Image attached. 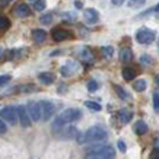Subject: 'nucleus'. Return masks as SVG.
Returning a JSON list of instances; mask_svg holds the SVG:
<instances>
[{
	"label": "nucleus",
	"mask_w": 159,
	"mask_h": 159,
	"mask_svg": "<svg viewBox=\"0 0 159 159\" xmlns=\"http://www.w3.org/2000/svg\"><path fill=\"white\" fill-rule=\"evenodd\" d=\"M13 13L16 15L18 18H28L29 15H31V9H29L28 5H25V3H19V5L13 9Z\"/></svg>",
	"instance_id": "obj_12"
},
{
	"label": "nucleus",
	"mask_w": 159,
	"mask_h": 159,
	"mask_svg": "<svg viewBox=\"0 0 159 159\" xmlns=\"http://www.w3.org/2000/svg\"><path fill=\"white\" fill-rule=\"evenodd\" d=\"M108 134H107V131L99 127V125H93L91 129H88L85 133H79L77 136V143L79 145H91V143H99V142H104L107 140Z\"/></svg>",
	"instance_id": "obj_1"
},
{
	"label": "nucleus",
	"mask_w": 159,
	"mask_h": 159,
	"mask_svg": "<svg viewBox=\"0 0 159 159\" xmlns=\"http://www.w3.org/2000/svg\"><path fill=\"white\" fill-rule=\"evenodd\" d=\"M158 47H159V38H158Z\"/></svg>",
	"instance_id": "obj_42"
},
{
	"label": "nucleus",
	"mask_w": 159,
	"mask_h": 159,
	"mask_svg": "<svg viewBox=\"0 0 159 159\" xmlns=\"http://www.w3.org/2000/svg\"><path fill=\"white\" fill-rule=\"evenodd\" d=\"M76 7H79V9H80V7H82V3H80V2H76Z\"/></svg>",
	"instance_id": "obj_39"
},
{
	"label": "nucleus",
	"mask_w": 159,
	"mask_h": 159,
	"mask_svg": "<svg viewBox=\"0 0 159 159\" xmlns=\"http://www.w3.org/2000/svg\"><path fill=\"white\" fill-rule=\"evenodd\" d=\"M63 16H66V19H69V20H76V15H72V13H64Z\"/></svg>",
	"instance_id": "obj_35"
},
{
	"label": "nucleus",
	"mask_w": 159,
	"mask_h": 159,
	"mask_svg": "<svg viewBox=\"0 0 159 159\" xmlns=\"http://www.w3.org/2000/svg\"><path fill=\"white\" fill-rule=\"evenodd\" d=\"M117 146H118V150H120L121 153H125V152H127V146H125L124 140H118V142H117Z\"/></svg>",
	"instance_id": "obj_30"
},
{
	"label": "nucleus",
	"mask_w": 159,
	"mask_h": 159,
	"mask_svg": "<svg viewBox=\"0 0 159 159\" xmlns=\"http://www.w3.org/2000/svg\"><path fill=\"white\" fill-rule=\"evenodd\" d=\"M98 88H99V85H98L97 80H89L88 82V91L89 92H95Z\"/></svg>",
	"instance_id": "obj_28"
},
{
	"label": "nucleus",
	"mask_w": 159,
	"mask_h": 159,
	"mask_svg": "<svg viewBox=\"0 0 159 159\" xmlns=\"http://www.w3.org/2000/svg\"><path fill=\"white\" fill-rule=\"evenodd\" d=\"M0 117L5 121L10 123V124H16L18 123V112H16V107H5L0 111Z\"/></svg>",
	"instance_id": "obj_5"
},
{
	"label": "nucleus",
	"mask_w": 159,
	"mask_h": 159,
	"mask_svg": "<svg viewBox=\"0 0 159 159\" xmlns=\"http://www.w3.org/2000/svg\"><path fill=\"white\" fill-rule=\"evenodd\" d=\"M83 18L88 24H97L99 20V13L95 9H85L83 10Z\"/></svg>",
	"instance_id": "obj_11"
},
{
	"label": "nucleus",
	"mask_w": 159,
	"mask_h": 159,
	"mask_svg": "<svg viewBox=\"0 0 159 159\" xmlns=\"http://www.w3.org/2000/svg\"><path fill=\"white\" fill-rule=\"evenodd\" d=\"M120 60L124 63H129L133 60V51H131V48H129V47H123L120 51Z\"/></svg>",
	"instance_id": "obj_15"
},
{
	"label": "nucleus",
	"mask_w": 159,
	"mask_h": 159,
	"mask_svg": "<svg viewBox=\"0 0 159 159\" xmlns=\"http://www.w3.org/2000/svg\"><path fill=\"white\" fill-rule=\"evenodd\" d=\"M56 131H57L58 134H63L61 136L63 139H76L77 136H79V130L75 129V127H67V129L61 127V129H58Z\"/></svg>",
	"instance_id": "obj_10"
},
{
	"label": "nucleus",
	"mask_w": 159,
	"mask_h": 159,
	"mask_svg": "<svg viewBox=\"0 0 159 159\" xmlns=\"http://www.w3.org/2000/svg\"><path fill=\"white\" fill-rule=\"evenodd\" d=\"M136 39H137V43H140V44H150L155 41V32L149 28H142L137 31Z\"/></svg>",
	"instance_id": "obj_4"
},
{
	"label": "nucleus",
	"mask_w": 159,
	"mask_h": 159,
	"mask_svg": "<svg viewBox=\"0 0 159 159\" xmlns=\"http://www.w3.org/2000/svg\"><path fill=\"white\" fill-rule=\"evenodd\" d=\"M12 0H0V6H6L7 3H10Z\"/></svg>",
	"instance_id": "obj_36"
},
{
	"label": "nucleus",
	"mask_w": 159,
	"mask_h": 159,
	"mask_svg": "<svg viewBox=\"0 0 159 159\" xmlns=\"http://www.w3.org/2000/svg\"><path fill=\"white\" fill-rule=\"evenodd\" d=\"M32 38L35 43H44L47 39V32L44 29H34L32 31Z\"/></svg>",
	"instance_id": "obj_17"
},
{
	"label": "nucleus",
	"mask_w": 159,
	"mask_h": 159,
	"mask_svg": "<svg viewBox=\"0 0 159 159\" xmlns=\"http://www.w3.org/2000/svg\"><path fill=\"white\" fill-rule=\"evenodd\" d=\"M10 80V76L9 75H2L0 76V86H3V85H6V83Z\"/></svg>",
	"instance_id": "obj_32"
},
{
	"label": "nucleus",
	"mask_w": 159,
	"mask_h": 159,
	"mask_svg": "<svg viewBox=\"0 0 159 159\" xmlns=\"http://www.w3.org/2000/svg\"><path fill=\"white\" fill-rule=\"evenodd\" d=\"M114 91H116V93L118 95L120 99H127V98H129V93H127L121 86H118V85H114Z\"/></svg>",
	"instance_id": "obj_22"
},
{
	"label": "nucleus",
	"mask_w": 159,
	"mask_h": 159,
	"mask_svg": "<svg viewBox=\"0 0 159 159\" xmlns=\"http://www.w3.org/2000/svg\"><path fill=\"white\" fill-rule=\"evenodd\" d=\"M45 6H47V3H45V0H35L34 3V9L38 10V12H41V10L45 9Z\"/></svg>",
	"instance_id": "obj_27"
},
{
	"label": "nucleus",
	"mask_w": 159,
	"mask_h": 159,
	"mask_svg": "<svg viewBox=\"0 0 159 159\" xmlns=\"http://www.w3.org/2000/svg\"><path fill=\"white\" fill-rule=\"evenodd\" d=\"M51 37L56 43H61V41H66V39L72 38L73 35L72 32L69 31V29H64V28H56L53 29V32H51Z\"/></svg>",
	"instance_id": "obj_7"
},
{
	"label": "nucleus",
	"mask_w": 159,
	"mask_h": 159,
	"mask_svg": "<svg viewBox=\"0 0 159 159\" xmlns=\"http://www.w3.org/2000/svg\"><path fill=\"white\" fill-rule=\"evenodd\" d=\"M79 56H80V60L85 63H92L95 60V56H93V53H92L89 48H83Z\"/></svg>",
	"instance_id": "obj_18"
},
{
	"label": "nucleus",
	"mask_w": 159,
	"mask_h": 159,
	"mask_svg": "<svg viewBox=\"0 0 159 159\" xmlns=\"http://www.w3.org/2000/svg\"><path fill=\"white\" fill-rule=\"evenodd\" d=\"M16 112H18V120H19L22 127H29L31 125V117L28 114V110L24 105L16 107Z\"/></svg>",
	"instance_id": "obj_9"
},
{
	"label": "nucleus",
	"mask_w": 159,
	"mask_h": 159,
	"mask_svg": "<svg viewBox=\"0 0 159 159\" xmlns=\"http://www.w3.org/2000/svg\"><path fill=\"white\" fill-rule=\"evenodd\" d=\"M34 2H35V0H34Z\"/></svg>",
	"instance_id": "obj_43"
},
{
	"label": "nucleus",
	"mask_w": 159,
	"mask_h": 159,
	"mask_svg": "<svg viewBox=\"0 0 159 159\" xmlns=\"http://www.w3.org/2000/svg\"><path fill=\"white\" fill-rule=\"evenodd\" d=\"M123 2H124V0H112V3H114V5H121Z\"/></svg>",
	"instance_id": "obj_37"
},
{
	"label": "nucleus",
	"mask_w": 159,
	"mask_h": 159,
	"mask_svg": "<svg viewBox=\"0 0 159 159\" xmlns=\"http://www.w3.org/2000/svg\"><path fill=\"white\" fill-rule=\"evenodd\" d=\"M155 83L159 86V75H156V77H155Z\"/></svg>",
	"instance_id": "obj_38"
},
{
	"label": "nucleus",
	"mask_w": 159,
	"mask_h": 159,
	"mask_svg": "<svg viewBox=\"0 0 159 159\" xmlns=\"http://www.w3.org/2000/svg\"><path fill=\"white\" fill-rule=\"evenodd\" d=\"M133 88H134L136 92H143L148 88V82H146L145 79H137V80H134V83H133Z\"/></svg>",
	"instance_id": "obj_20"
},
{
	"label": "nucleus",
	"mask_w": 159,
	"mask_h": 159,
	"mask_svg": "<svg viewBox=\"0 0 159 159\" xmlns=\"http://www.w3.org/2000/svg\"><path fill=\"white\" fill-rule=\"evenodd\" d=\"M131 118H133V114H131V111L129 110H121L118 111V120H120V123H123V124H127V123H130Z\"/></svg>",
	"instance_id": "obj_16"
},
{
	"label": "nucleus",
	"mask_w": 159,
	"mask_h": 159,
	"mask_svg": "<svg viewBox=\"0 0 159 159\" xmlns=\"http://www.w3.org/2000/svg\"><path fill=\"white\" fill-rule=\"evenodd\" d=\"M148 124H146L145 121H137L134 124V131H136V134H139V136H145L146 133H148Z\"/></svg>",
	"instance_id": "obj_19"
},
{
	"label": "nucleus",
	"mask_w": 159,
	"mask_h": 159,
	"mask_svg": "<svg viewBox=\"0 0 159 159\" xmlns=\"http://www.w3.org/2000/svg\"><path fill=\"white\" fill-rule=\"evenodd\" d=\"M155 10H156V12H159V3H158V5H156V7H155Z\"/></svg>",
	"instance_id": "obj_40"
},
{
	"label": "nucleus",
	"mask_w": 159,
	"mask_h": 159,
	"mask_svg": "<svg viewBox=\"0 0 159 159\" xmlns=\"http://www.w3.org/2000/svg\"><path fill=\"white\" fill-rule=\"evenodd\" d=\"M85 107H86V108H89L91 111H95V112L101 111V105H99L98 102H93V101H86V102H85Z\"/></svg>",
	"instance_id": "obj_23"
},
{
	"label": "nucleus",
	"mask_w": 159,
	"mask_h": 159,
	"mask_svg": "<svg viewBox=\"0 0 159 159\" xmlns=\"http://www.w3.org/2000/svg\"><path fill=\"white\" fill-rule=\"evenodd\" d=\"M28 110V114L31 117L32 121H39L41 120V107H39V102H35V101H31L26 107Z\"/></svg>",
	"instance_id": "obj_8"
},
{
	"label": "nucleus",
	"mask_w": 159,
	"mask_h": 159,
	"mask_svg": "<svg viewBox=\"0 0 159 159\" xmlns=\"http://www.w3.org/2000/svg\"><path fill=\"white\" fill-rule=\"evenodd\" d=\"M80 117H82V111L80 110H77V108H67V110L63 111L58 117H56V120L53 123V130L56 131L58 129L64 127L66 124H69V123L77 121Z\"/></svg>",
	"instance_id": "obj_2"
},
{
	"label": "nucleus",
	"mask_w": 159,
	"mask_h": 159,
	"mask_svg": "<svg viewBox=\"0 0 159 159\" xmlns=\"http://www.w3.org/2000/svg\"><path fill=\"white\" fill-rule=\"evenodd\" d=\"M140 63H142V64H148V66H150V64L153 63V60H152L150 56L146 54V56H142V57H140Z\"/></svg>",
	"instance_id": "obj_29"
},
{
	"label": "nucleus",
	"mask_w": 159,
	"mask_h": 159,
	"mask_svg": "<svg viewBox=\"0 0 159 159\" xmlns=\"http://www.w3.org/2000/svg\"><path fill=\"white\" fill-rule=\"evenodd\" d=\"M121 75H123V77H124L125 80H133L136 76V70L131 67H124L123 72H121Z\"/></svg>",
	"instance_id": "obj_21"
},
{
	"label": "nucleus",
	"mask_w": 159,
	"mask_h": 159,
	"mask_svg": "<svg viewBox=\"0 0 159 159\" xmlns=\"http://www.w3.org/2000/svg\"><path fill=\"white\" fill-rule=\"evenodd\" d=\"M39 107H41V118L44 121H48L56 112V107L51 101H39Z\"/></svg>",
	"instance_id": "obj_6"
},
{
	"label": "nucleus",
	"mask_w": 159,
	"mask_h": 159,
	"mask_svg": "<svg viewBox=\"0 0 159 159\" xmlns=\"http://www.w3.org/2000/svg\"><path fill=\"white\" fill-rule=\"evenodd\" d=\"M116 150L108 145H95L86 152V159H114Z\"/></svg>",
	"instance_id": "obj_3"
},
{
	"label": "nucleus",
	"mask_w": 159,
	"mask_h": 159,
	"mask_svg": "<svg viewBox=\"0 0 159 159\" xmlns=\"http://www.w3.org/2000/svg\"><path fill=\"white\" fill-rule=\"evenodd\" d=\"M53 13H45V15H43L41 18H39V22L43 25H50L51 22H53Z\"/></svg>",
	"instance_id": "obj_26"
},
{
	"label": "nucleus",
	"mask_w": 159,
	"mask_h": 159,
	"mask_svg": "<svg viewBox=\"0 0 159 159\" xmlns=\"http://www.w3.org/2000/svg\"><path fill=\"white\" fill-rule=\"evenodd\" d=\"M101 53H102V56H104L105 58H111L112 56H114V48L110 47V45H108V47H102Z\"/></svg>",
	"instance_id": "obj_25"
},
{
	"label": "nucleus",
	"mask_w": 159,
	"mask_h": 159,
	"mask_svg": "<svg viewBox=\"0 0 159 159\" xmlns=\"http://www.w3.org/2000/svg\"><path fill=\"white\" fill-rule=\"evenodd\" d=\"M2 56H3V50L0 48V57H2Z\"/></svg>",
	"instance_id": "obj_41"
},
{
	"label": "nucleus",
	"mask_w": 159,
	"mask_h": 159,
	"mask_svg": "<svg viewBox=\"0 0 159 159\" xmlns=\"http://www.w3.org/2000/svg\"><path fill=\"white\" fill-rule=\"evenodd\" d=\"M6 130H7V127H6V124L3 123V121L0 120V134H3V133H6Z\"/></svg>",
	"instance_id": "obj_34"
},
{
	"label": "nucleus",
	"mask_w": 159,
	"mask_h": 159,
	"mask_svg": "<svg viewBox=\"0 0 159 159\" xmlns=\"http://www.w3.org/2000/svg\"><path fill=\"white\" fill-rule=\"evenodd\" d=\"M10 28V20L6 16H0V31H6Z\"/></svg>",
	"instance_id": "obj_24"
},
{
	"label": "nucleus",
	"mask_w": 159,
	"mask_h": 159,
	"mask_svg": "<svg viewBox=\"0 0 159 159\" xmlns=\"http://www.w3.org/2000/svg\"><path fill=\"white\" fill-rule=\"evenodd\" d=\"M38 79H39V82L44 83V85H51L56 80V76L51 72H43V73H39Z\"/></svg>",
	"instance_id": "obj_14"
},
{
	"label": "nucleus",
	"mask_w": 159,
	"mask_h": 159,
	"mask_svg": "<svg viewBox=\"0 0 159 159\" xmlns=\"http://www.w3.org/2000/svg\"><path fill=\"white\" fill-rule=\"evenodd\" d=\"M150 159H159V149L152 150V153H150Z\"/></svg>",
	"instance_id": "obj_33"
},
{
	"label": "nucleus",
	"mask_w": 159,
	"mask_h": 159,
	"mask_svg": "<svg viewBox=\"0 0 159 159\" xmlns=\"http://www.w3.org/2000/svg\"><path fill=\"white\" fill-rule=\"evenodd\" d=\"M76 70H77V64L75 61H69L66 66H63V67L60 69V72H61L63 76H72Z\"/></svg>",
	"instance_id": "obj_13"
},
{
	"label": "nucleus",
	"mask_w": 159,
	"mask_h": 159,
	"mask_svg": "<svg viewBox=\"0 0 159 159\" xmlns=\"http://www.w3.org/2000/svg\"><path fill=\"white\" fill-rule=\"evenodd\" d=\"M153 108L155 111H159V93L153 92Z\"/></svg>",
	"instance_id": "obj_31"
}]
</instances>
